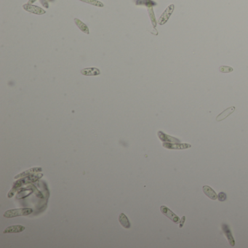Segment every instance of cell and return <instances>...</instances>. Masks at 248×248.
Segmentation results:
<instances>
[{"label":"cell","instance_id":"obj_1","mask_svg":"<svg viewBox=\"0 0 248 248\" xmlns=\"http://www.w3.org/2000/svg\"><path fill=\"white\" fill-rule=\"evenodd\" d=\"M42 176H43L42 174L31 175L30 176H29L28 175V176H25L23 178L17 180V181H15V182L14 183V184H13V188H12L11 190L10 191V192L8 193L7 197H8V198H10V197L13 196V195H14L15 191H17V189L22 186L23 185L27 184V183H29L35 182V181H36L37 180H39L40 177H42Z\"/></svg>","mask_w":248,"mask_h":248},{"label":"cell","instance_id":"obj_2","mask_svg":"<svg viewBox=\"0 0 248 248\" xmlns=\"http://www.w3.org/2000/svg\"><path fill=\"white\" fill-rule=\"evenodd\" d=\"M32 209L31 208H20L9 210L4 213V217L7 218H15L17 216H26L30 215L32 212Z\"/></svg>","mask_w":248,"mask_h":248},{"label":"cell","instance_id":"obj_3","mask_svg":"<svg viewBox=\"0 0 248 248\" xmlns=\"http://www.w3.org/2000/svg\"><path fill=\"white\" fill-rule=\"evenodd\" d=\"M163 147L168 149H174V150H182L186 149V148H191V146L188 143H169V142H164L162 143Z\"/></svg>","mask_w":248,"mask_h":248},{"label":"cell","instance_id":"obj_4","mask_svg":"<svg viewBox=\"0 0 248 248\" xmlns=\"http://www.w3.org/2000/svg\"><path fill=\"white\" fill-rule=\"evenodd\" d=\"M174 7H175L174 5H170L167 7V9L165 10V12H164L161 16H160L159 20H158V23H159V25H164L165 23H167L169 17H170L173 10H174Z\"/></svg>","mask_w":248,"mask_h":248},{"label":"cell","instance_id":"obj_5","mask_svg":"<svg viewBox=\"0 0 248 248\" xmlns=\"http://www.w3.org/2000/svg\"><path fill=\"white\" fill-rule=\"evenodd\" d=\"M160 211L162 212V213L163 215H165L166 217H167V218H169L171 220H173L175 223L177 224L180 223V220H180L178 217H177L175 213H173V212L166 206H161V208H160Z\"/></svg>","mask_w":248,"mask_h":248},{"label":"cell","instance_id":"obj_6","mask_svg":"<svg viewBox=\"0 0 248 248\" xmlns=\"http://www.w3.org/2000/svg\"><path fill=\"white\" fill-rule=\"evenodd\" d=\"M23 9L25 10H26L27 12H29V13H33V14H36V15H43L46 13L44 10H43L42 8H41L40 7H37V6L31 5V4H26L23 6Z\"/></svg>","mask_w":248,"mask_h":248},{"label":"cell","instance_id":"obj_7","mask_svg":"<svg viewBox=\"0 0 248 248\" xmlns=\"http://www.w3.org/2000/svg\"><path fill=\"white\" fill-rule=\"evenodd\" d=\"M42 171V168L41 167H33V168H31L28 170H26L23 173H20V174L17 175L16 176H15V179H19L21 178V177H23L25 176H28V175H31L34 174V173H38Z\"/></svg>","mask_w":248,"mask_h":248},{"label":"cell","instance_id":"obj_8","mask_svg":"<svg viewBox=\"0 0 248 248\" xmlns=\"http://www.w3.org/2000/svg\"><path fill=\"white\" fill-rule=\"evenodd\" d=\"M25 230L24 226L21 225L10 226L4 230V234H12V233H20Z\"/></svg>","mask_w":248,"mask_h":248},{"label":"cell","instance_id":"obj_9","mask_svg":"<svg viewBox=\"0 0 248 248\" xmlns=\"http://www.w3.org/2000/svg\"><path fill=\"white\" fill-rule=\"evenodd\" d=\"M158 137L159 139L163 142H169V143H180V140L177 138L171 137V136L168 135L164 133L163 132L159 131L158 132Z\"/></svg>","mask_w":248,"mask_h":248},{"label":"cell","instance_id":"obj_10","mask_svg":"<svg viewBox=\"0 0 248 248\" xmlns=\"http://www.w3.org/2000/svg\"><path fill=\"white\" fill-rule=\"evenodd\" d=\"M234 111H235V107L234 106H231L226 109V110H224L222 113H220V114L216 117V121L217 122H220V121L225 120V119L227 118L230 114H231Z\"/></svg>","mask_w":248,"mask_h":248},{"label":"cell","instance_id":"obj_11","mask_svg":"<svg viewBox=\"0 0 248 248\" xmlns=\"http://www.w3.org/2000/svg\"><path fill=\"white\" fill-rule=\"evenodd\" d=\"M223 230L224 234H225L226 238H227L228 240V242H229L231 246L234 247V246L235 245V241H234V237L233 236H232L230 228H228V226L227 225H226V224H223Z\"/></svg>","mask_w":248,"mask_h":248},{"label":"cell","instance_id":"obj_12","mask_svg":"<svg viewBox=\"0 0 248 248\" xmlns=\"http://www.w3.org/2000/svg\"><path fill=\"white\" fill-rule=\"evenodd\" d=\"M203 192L204 193V194L207 195L209 198L210 199V200H216L218 199V195L216 192H215V191L212 189V188H210L209 185H204L203 186Z\"/></svg>","mask_w":248,"mask_h":248},{"label":"cell","instance_id":"obj_13","mask_svg":"<svg viewBox=\"0 0 248 248\" xmlns=\"http://www.w3.org/2000/svg\"><path fill=\"white\" fill-rule=\"evenodd\" d=\"M81 74L85 76H97L100 75L101 71L96 68H86L82 70Z\"/></svg>","mask_w":248,"mask_h":248},{"label":"cell","instance_id":"obj_14","mask_svg":"<svg viewBox=\"0 0 248 248\" xmlns=\"http://www.w3.org/2000/svg\"><path fill=\"white\" fill-rule=\"evenodd\" d=\"M119 221H120L121 226L124 228H130V223L129 221L128 217L125 216V214L121 213L119 216Z\"/></svg>","mask_w":248,"mask_h":248},{"label":"cell","instance_id":"obj_15","mask_svg":"<svg viewBox=\"0 0 248 248\" xmlns=\"http://www.w3.org/2000/svg\"><path fill=\"white\" fill-rule=\"evenodd\" d=\"M74 22H75L76 25H77L78 28H79L80 30L82 31V32L85 33V34H90L88 27H87V25L85 24L82 21H80L79 19H78V18H75L74 19Z\"/></svg>","mask_w":248,"mask_h":248},{"label":"cell","instance_id":"obj_16","mask_svg":"<svg viewBox=\"0 0 248 248\" xmlns=\"http://www.w3.org/2000/svg\"><path fill=\"white\" fill-rule=\"evenodd\" d=\"M135 4L137 5H145L148 7H153L157 4L152 0H135Z\"/></svg>","mask_w":248,"mask_h":248},{"label":"cell","instance_id":"obj_17","mask_svg":"<svg viewBox=\"0 0 248 248\" xmlns=\"http://www.w3.org/2000/svg\"><path fill=\"white\" fill-rule=\"evenodd\" d=\"M79 1L83 2H85L87 4H90V5H91L96 6V7H103V6H104V5H103L101 2L98 1V0H79Z\"/></svg>","mask_w":248,"mask_h":248},{"label":"cell","instance_id":"obj_18","mask_svg":"<svg viewBox=\"0 0 248 248\" xmlns=\"http://www.w3.org/2000/svg\"><path fill=\"white\" fill-rule=\"evenodd\" d=\"M148 15H149L150 19H151L152 24H153L154 27H156V25H157V21H156L155 18V15H154L153 8L152 7H148Z\"/></svg>","mask_w":248,"mask_h":248},{"label":"cell","instance_id":"obj_19","mask_svg":"<svg viewBox=\"0 0 248 248\" xmlns=\"http://www.w3.org/2000/svg\"><path fill=\"white\" fill-rule=\"evenodd\" d=\"M219 71L222 73H230L233 71V69L228 66H221L219 67Z\"/></svg>","mask_w":248,"mask_h":248},{"label":"cell","instance_id":"obj_20","mask_svg":"<svg viewBox=\"0 0 248 248\" xmlns=\"http://www.w3.org/2000/svg\"><path fill=\"white\" fill-rule=\"evenodd\" d=\"M218 199L220 202H224L226 200V194L224 192H220L218 195Z\"/></svg>","mask_w":248,"mask_h":248},{"label":"cell","instance_id":"obj_21","mask_svg":"<svg viewBox=\"0 0 248 248\" xmlns=\"http://www.w3.org/2000/svg\"><path fill=\"white\" fill-rule=\"evenodd\" d=\"M185 220V216H183L182 218H181V220H180V223H179V227H180V228H182V227H183V224H184Z\"/></svg>","mask_w":248,"mask_h":248}]
</instances>
